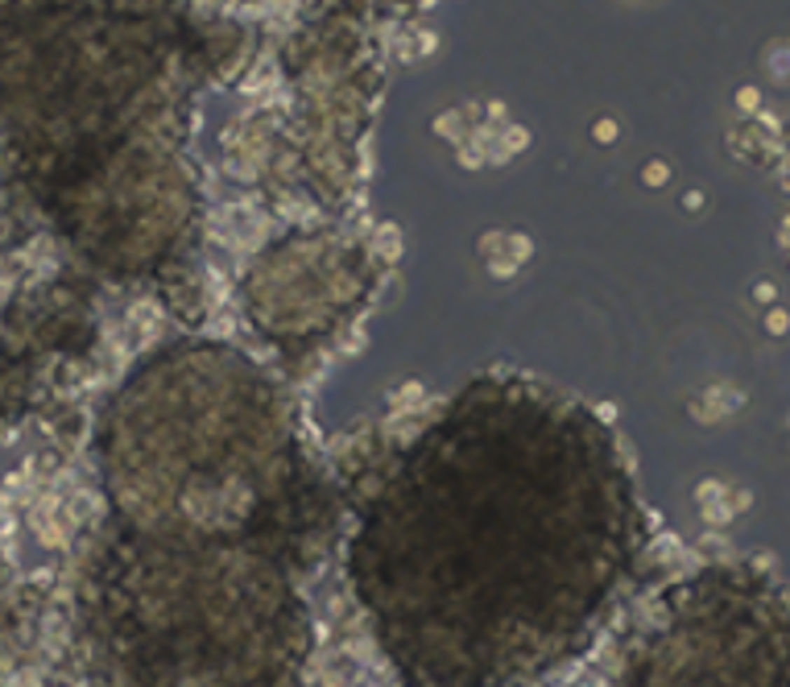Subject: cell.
Listing matches in <instances>:
<instances>
[{
  "label": "cell",
  "mask_w": 790,
  "mask_h": 687,
  "mask_svg": "<svg viewBox=\"0 0 790 687\" xmlns=\"http://www.w3.org/2000/svg\"><path fill=\"white\" fill-rule=\"evenodd\" d=\"M642 179H646V186H662L670 179V166H666V162H650V166L642 170Z\"/></svg>",
  "instance_id": "obj_1"
},
{
  "label": "cell",
  "mask_w": 790,
  "mask_h": 687,
  "mask_svg": "<svg viewBox=\"0 0 790 687\" xmlns=\"http://www.w3.org/2000/svg\"><path fill=\"white\" fill-rule=\"evenodd\" d=\"M526 141H529V133H526V129H518V125H509V129H505V137H501V145H505L509 153H518V149H522Z\"/></svg>",
  "instance_id": "obj_2"
},
{
  "label": "cell",
  "mask_w": 790,
  "mask_h": 687,
  "mask_svg": "<svg viewBox=\"0 0 790 687\" xmlns=\"http://www.w3.org/2000/svg\"><path fill=\"white\" fill-rule=\"evenodd\" d=\"M592 137L600 141V145H613L616 141V120H596V125H592Z\"/></svg>",
  "instance_id": "obj_3"
},
{
  "label": "cell",
  "mask_w": 790,
  "mask_h": 687,
  "mask_svg": "<svg viewBox=\"0 0 790 687\" xmlns=\"http://www.w3.org/2000/svg\"><path fill=\"white\" fill-rule=\"evenodd\" d=\"M786 323L790 319L782 315V311H774V315H770V331H786Z\"/></svg>",
  "instance_id": "obj_6"
},
{
  "label": "cell",
  "mask_w": 790,
  "mask_h": 687,
  "mask_svg": "<svg viewBox=\"0 0 790 687\" xmlns=\"http://www.w3.org/2000/svg\"><path fill=\"white\" fill-rule=\"evenodd\" d=\"M683 203H687V207H703V195H700V190H687V195H683Z\"/></svg>",
  "instance_id": "obj_7"
},
{
  "label": "cell",
  "mask_w": 790,
  "mask_h": 687,
  "mask_svg": "<svg viewBox=\"0 0 790 687\" xmlns=\"http://www.w3.org/2000/svg\"><path fill=\"white\" fill-rule=\"evenodd\" d=\"M737 104H741L745 112H753V108L761 104V95H757V88H741V92H737Z\"/></svg>",
  "instance_id": "obj_4"
},
{
  "label": "cell",
  "mask_w": 790,
  "mask_h": 687,
  "mask_svg": "<svg viewBox=\"0 0 790 687\" xmlns=\"http://www.w3.org/2000/svg\"><path fill=\"white\" fill-rule=\"evenodd\" d=\"M753 298H757V303H770V298H774V286H770V282H761V286L753 290Z\"/></svg>",
  "instance_id": "obj_5"
}]
</instances>
